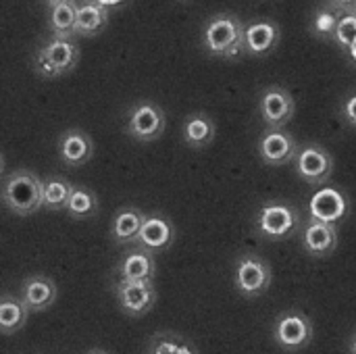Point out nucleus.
<instances>
[{
  "label": "nucleus",
  "instance_id": "nucleus-27",
  "mask_svg": "<svg viewBox=\"0 0 356 354\" xmlns=\"http://www.w3.org/2000/svg\"><path fill=\"white\" fill-rule=\"evenodd\" d=\"M334 38L338 40V44L344 50H348L353 46V42L356 40V17L350 10H342L340 13V19H338Z\"/></svg>",
  "mask_w": 356,
  "mask_h": 354
},
{
  "label": "nucleus",
  "instance_id": "nucleus-7",
  "mask_svg": "<svg viewBox=\"0 0 356 354\" xmlns=\"http://www.w3.org/2000/svg\"><path fill=\"white\" fill-rule=\"evenodd\" d=\"M273 338L280 348L288 353H298L313 342V323L305 313L288 311L275 321Z\"/></svg>",
  "mask_w": 356,
  "mask_h": 354
},
{
  "label": "nucleus",
  "instance_id": "nucleus-2",
  "mask_svg": "<svg viewBox=\"0 0 356 354\" xmlns=\"http://www.w3.org/2000/svg\"><path fill=\"white\" fill-rule=\"evenodd\" d=\"M202 44L213 56L236 58L244 52V23L234 13H219L207 21Z\"/></svg>",
  "mask_w": 356,
  "mask_h": 354
},
{
  "label": "nucleus",
  "instance_id": "nucleus-9",
  "mask_svg": "<svg viewBox=\"0 0 356 354\" xmlns=\"http://www.w3.org/2000/svg\"><path fill=\"white\" fill-rule=\"evenodd\" d=\"M173 240H175V227H173L171 219L167 215L154 211V213H146L142 230H140L134 246L154 257L156 252L171 248Z\"/></svg>",
  "mask_w": 356,
  "mask_h": 354
},
{
  "label": "nucleus",
  "instance_id": "nucleus-11",
  "mask_svg": "<svg viewBox=\"0 0 356 354\" xmlns=\"http://www.w3.org/2000/svg\"><path fill=\"white\" fill-rule=\"evenodd\" d=\"M294 163H296V173L313 186L327 184L334 173V159L319 144H309L302 150H298Z\"/></svg>",
  "mask_w": 356,
  "mask_h": 354
},
{
  "label": "nucleus",
  "instance_id": "nucleus-13",
  "mask_svg": "<svg viewBox=\"0 0 356 354\" xmlns=\"http://www.w3.org/2000/svg\"><path fill=\"white\" fill-rule=\"evenodd\" d=\"M348 198L336 188H321L309 200L311 221H321L336 225L348 217Z\"/></svg>",
  "mask_w": 356,
  "mask_h": 354
},
{
  "label": "nucleus",
  "instance_id": "nucleus-1",
  "mask_svg": "<svg viewBox=\"0 0 356 354\" xmlns=\"http://www.w3.org/2000/svg\"><path fill=\"white\" fill-rule=\"evenodd\" d=\"M0 200L19 217L35 215L42 211V177L29 169H15L0 186Z\"/></svg>",
  "mask_w": 356,
  "mask_h": 354
},
{
  "label": "nucleus",
  "instance_id": "nucleus-24",
  "mask_svg": "<svg viewBox=\"0 0 356 354\" xmlns=\"http://www.w3.org/2000/svg\"><path fill=\"white\" fill-rule=\"evenodd\" d=\"M65 211H67V215L71 219H77V221L92 219L100 211V200H98V196L90 188H86V186H73Z\"/></svg>",
  "mask_w": 356,
  "mask_h": 354
},
{
  "label": "nucleus",
  "instance_id": "nucleus-29",
  "mask_svg": "<svg viewBox=\"0 0 356 354\" xmlns=\"http://www.w3.org/2000/svg\"><path fill=\"white\" fill-rule=\"evenodd\" d=\"M342 113H344V119H346L350 125H355L356 127V92L353 96H348V98L344 100Z\"/></svg>",
  "mask_w": 356,
  "mask_h": 354
},
{
  "label": "nucleus",
  "instance_id": "nucleus-18",
  "mask_svg": "<svg viewBox=\"0 0 356 354\" xmlns=\"http://www.w3.org/2000/svg\"><path fill=\"white\" fill-rule=\"evenodd\" d=\"M338 246V227L321 221H309L305 230V250L313 259L330 257Z\"/></svg>",
  "mask_w": 356,
  "mask_h": 354
},
{
  "label": "nucleus",
  "instance_id": "nucleus-19",
  "mask_svg": "<svg viewBox=\"0 0 356 354\" xmlns=\"http://www.w3.org/2000/svg\"><path fill=\"white\" fill-rule=\"evenodd\" d=\"M48 8V29L56 40H73L75 38V13L77 2L73 0H50Z\"/></svg>",
  "mask_w": 356,
  "mask_h": 354
},
{
  "label": "nucleus",
  "instance_id": "nucleus-32",
  "mask_svg": "<svg viewBox=\"0 0 356 354\" xmlns=\"http://www.w3.org/2000/svg\"><path fill=\"white\" fill-rule=\"evenodd\" d=\"M86 354H111V353H106V351H102V348H92V351H88Z\"/></svg>",
  "mask_w": 356,
  "mask_h": 354
},
{
  "label": "nucleus",
  "instance_id": "nucleus-22",
  "mask_svg": "<svg viewBox=\"0 0 356 354\" xmlns=\"http://www.w3.org/2000/svg\"><path fill=\"white\" fill-rule=\"evenodd\" d=\"M215 134H217L215 121L207 113H192L184 121L181 138L184 144L190 148H207L209 144H213Z\"/></svg>",
  "mask_w": 356,
  "mask_h": 354
},
{
  "label": "nucleus",
  "instance_id": "nucleus-25",
  "mask_svg": "<svg viewBox=\"0 0 356 354\" xmlns=\"http://www.w3.org/2000/svg\"><path fill=\"white\" fill-rule=\"evenodd\" d=\"M71 188H73V184H69L60 175H52V177L42 179V209H48L52 213L65 211Z\"/></svg>",
  "mask_w": 356,
  "mask_h": 354
},
{
  "label": "nucleus",
  "instance_id": "nucleus-6",
  "mask_svg": "<svg viewBox=\"0 0 356 354\" xmlns=\"http://www.w3.org/2000/svg\"><path fill=\"white\" fill-rule=\"evenodd\" d=\"M300 225V215L296 207L284 202L265 204L257 217V230L263 238L269 240H286L290 238Z\"/></svg>",
  "mask_w": 356,
  "mask_h": 354
},
{
  "label": "nucleus",
  "instance_id": "nucleus-20",
  "mask_svg": "<svg viewBox=\"0 0 356 354\" xmlns=\"http://www.w3.org/2000/svg\"><path fill=\"white\" fill-rule=\"evenodd\" d=\"M280 42V27L273 21H254L244 25V52L267 54Z\"/></svg>",
  "mask_w": 356,
  "mask_h": 354
},
{
  "label": "nucleus",
  "instance_id": "nucleus-16",
  "mask_svg": "<svg viewBox=\"0 0 356 354\" xmlns=\"http://www.w3.org/2000/svg\"><path fill=\"white\" fill-rule=\"evenodd\" d=\"M115 275L117 282H154L156 275L154 257L134 246L117 263Z\"/></svg>",
  "mask_w": 356,
  "mask_h": 354
},
{
  "label": "nucleus",
  "instance_id": "nucleus-26",
  "mask_svg": "<svg viewBox=\"0 0 356 354\" xmlns=\"http://www.w3.org/2000/svg\"><path fill=\"white\" fill-rule=\"evenodd\" d=\"M148 354H198L196 346L173 332L154 334L148 346Z\"/></svg>",
  "mask_w": 356,
  "mask_h": 354
},
{
  "label": "nucleus",
  "instance_id": "nucleus-10",
  "mask_svg": "<svg viewBox=\"0 0 356 354\" xmlns=\"http://www.w3.org/2000/svg\"><path fill=\"white\" fill-rule=\"evenodd\" d=\"M259 111L263 121L269 125V129H282L296 111L294 96L282 88V86H269L261 92L259 98Z\"/></svg>",
  "mask_w": 356,
  "mask_h": 354
},
{
  "label": "nucleus",
  "instance_id": "nucleus-21",
  "mask_svg": "<svg viewBox=\"0 0 356 354\" xmlns=\"http://www.w3.org/2000/svg\"><path fill=\"white\" fill-rule=\"evenodd\" d=\"M108 23V10L102 6L100 0H86L77 2V13H75V35L92 38L104 31Z\"/></svg>",
  "mask_w": 356,
  "mask_h": 354
},
{
  "label": "nucleus",
  "instance_id": "nucleus-3",
  "mask_svg": "<svg viewBox=\"0 0 356 354\" xmlns=\"http://www.w3.org/2000/svg\"><path fill=\"white\" fill-rule=\"evenodd\" d=\"M79 44L75 40H56L50 38L44 46L38 48L33 56V71L42 79H58L75 69L79 63Z\"/></svg>",
  "mask_w": 356,
  "mask_h": 354
},
{
  "label": "nucleus",
  "instance_id": "nucleus-12",
  "mask_svg": "<svg viewBox=\"0 0 356 354\" xmlns=\"http://www.w3.org/2000/svg\"><path fill=\"white\" fill-rule=\"evenodd\" d=\"M17 296L21 298V303L25 305V309L29 313H44L56 303L58 288H56L52 277L42 275V273H33L21 282Z\"/></svg>",
  "mask_w": 356,
  "mask_h": 354
},
{
  "label": "nucleus",
  "instance_id": "nucleus-8",
  "mask_svg": "<svg viewBox=\"0 0 356 354\" xmlns=\"http://www.w3.org/2000/svg\"><path fill=\"white\" fill-rule=\"evenodd\" d=\"M113 292L119 309L134 319L148 315L156 305V288L152 282H117Z\"/></svg>",
  "mask_w": 356,
  "mask_h": 354
},
{
  "label": "nucleus",
  "instance_id": "nucleus-4",
  "mask_svg": "<svg viewBox=\"0 0 356 354\" xmlns=\"http://www.w3.org/2000/svg\"><path fill=\"white\" fill-rule=\"evenodd\" d=\"M165 127H167L165 111L150 100L134 104L127 113L125 134L138 144H150V142L159 140L163 136Z\"/></svg>",
  "mask_w": 356,
  "mask_h": 354
},
{
  "label": "nucleus",
  "instance_id": "nucleus-34",
  "mask_svg": "<svg viewBox=\"0 0 356 354\" xmlns=\"http://www.w3.org/2000/svg\"><path fill=\"white\" fill-rule=\"evenodd\" d=\"M2 173H4V156L0 154V177H2Z\"/></svg>",
  "mask_w": 356,
  "mask_h": 354
},
{
  "label": "nucleus",
  "instance_id": "nucleus-23",
  "mask_svg": "<svg viewBox=\"0 0 356 354\" xmlns=\"http://www.w3.org/2000/svg\"><path fill=\"white\" fill-rule=\"evenodd\" d=\"M27 317H29V311L25 309L19 296L8 294V292L0 294V334L13 336L21 332L27 323Z\"/></svg>",
  "mask_w": 356,
  "mask_h": 354
},
{
  "label": "nucleus",
  "instance_id": "nucleus-28",
  "mask_svg": "<svg viewBox=\"0 0 356 354\" xmlns=\"http://www.w3.org/2000/svg\"><path fill=\"white\" fill-rule=\"evenodd\" d=\"M340 13H332V10H319L313 19V31L319 35H330L334 38L336 33V25H338Z\"/></svg>",
  "mask_w": 356,
  "mask_h": 354
},
{
  "label": "nucleus",
  "instance_id": "nucleus-17",
  "mask_svg": "<svg viewBox=\"0 0 356 354\" xmlns=\"http://www.w3.org/2000/svg\"><path fill=\"white\" fill-rule=\"evenodd\" d=\"M144 217L146 213L138 207H121L111 221V240L117 246L134 244L142 230Z\"/></svg>",
  "mask_w": 356,
  "mask_h": 354
},
{
  "label": "nucleus",
  "instance_id": "nucleus-33",
  "mask_svg": "<svg viewBox=\"0 0 356 354\" xmlns=\"http://www.w3.org/2000/svg\"><path fill=\"white\" fill-rule=\"evenodd\" d=\"M350 354H356V334L353 336V342H350Z\"/></svg>",
  "mask_w": 356,
  "mask_h": 354
},
{
  "label": "nucleus",
  "instance_id": "nucleus-5",
  "mask_svg": "<svg viewBox=\"0 0 356 354\" xmlns=\"http://www.w3.org/2000/svg\"><path fill=\"white\" fill-rule=\"evenodd\" d=\"M234 282H236L238 292L244 298L261 296L271 286V267L263 257H259L254 252H246V255L238 257V261H236Z\"/></svg>",
  "mask_w": 356,
  "mask_h": 354
},
{
  "label": "nucleus",
  "instance_id": "nucleus-15",
  "mask_svg": "<svg viewBox=\"0 0 356 354\" xmlns=\"http://www.w3.org/2000/svg\"><path fill=\"white\" fill-rule=\"evenodd\" d=\"M259 154L267 165H288L296 159L298 144L286 129H267L259 142Z\"/></svg>",
  "mask_w": 356,
  "mask_h": 354
},
{
  "label": "nucleus",
  "instance_id": "nucleus-31",
  "mask_svg": "<svg viewBox=\"0 0 356 354\" xmlns=\"http://www.w3.org/2000/svg\"><path fill=\"white\" fill-rule=\"evenodd\" d=\"M348 52H350V56L355 58V63H356V40H355V42H353V46L348 48Z\"/></svg>",
  "mask_w": 356,
  "mask_h": 354
},
{
  "label": "nucleus",
  "instance_id": "nucleus-14",
  "mask_svg": "<svg viewBox=\"0 0 356 354\" xmlns=\"http://www.w3.org/2000/svg\"><path fill=\"white\" fill-rule=\"evenodd\" d=\"M58 159L67 167H83L94 156V142L88 131L79 127H69L58 138Z\"/></svg>",
  "mask_w": 356,
  "mask_h": 354
},
{
  "label": "nucleus",
  "instance_id": "nucleus-30",
  "mask_svg": "<svg viewBox=\"0 0 356 354\" xmlns=\"http://www.w3.org/2000/svg\"><path fill=\"white\" fill-rule=\"evenodd\" d=\"M342 8H350V13L356 17V2H340Z\"/></svg>",
  "mask_w": 356,
  "mask_h": 354
}]
</instances>
